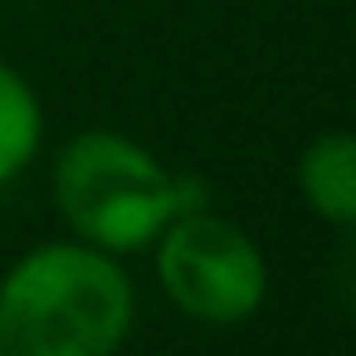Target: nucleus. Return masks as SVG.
I'll list each match as a JSON object with an SVG mask.
<instances>
[{
	"label": "nucleus",
	"instance_id": "2",
	"mask_svg": "<svg viewBox=\"0 0 356 356\" xmlns=\"http://www.w3.org/2000/svg\"><path fill=\"white\" fill-rule=\"evenodd\" d=\"M54 200L83 244L127 254L191 210V186H181L137 142L118 132H83L54 161Z\"/></svg>",
	"mask_w": 356,
	"mask_h": 356
},
{
	"label": "nucleus",
	"instance_id": "4",
	"mask_svg": "<svg viewBox=\"0 0 356 356\" xmlns=\"http://www.w3.org/2000/svg\"><path fill=\"white\" fill-rule=\"evenodd\" d=\"M298 186L322 220L356 225V137L322 132L317 142H307V152L298 161Z\"/></svg>",
	"mask_w": 356,
	"mask_h": 356
},
{
	"label": "nucleus",
	"instance_id": "5",
	"mask_svg": "<svg viewBox=\"0 0 356 356\" xmlns=\"http://www.w3.org/2000/svg\"><path fill=\"white\" fill-rule=\"evenodd\" d=\"M40 132H44V113H40L35 88L0 59V186L15 181L35 161Z\"/></svg>",
	"mask_w": 356,
	"mask_h": 356
},
{
	"label": "nucleus",
	"instance_id": "1",
	"mask_svg": "<svg viewBox=\"0 0 356 356\" xmlns=\"http://www.w3.org/2000/svg\"><path fill=\"white\" fill-rule=\"evenodd\" d=\"M137 298L108 249L40 244L0 278V356H113Z\"/></svg>",
	"mask_w": 356,
	"mask_h": 356
},
{
	"label": "nucleus",
	"instance_id": "3",
	"mask_svg": "<svg viewBox=\"0 0 356 356\" xmlns=\"http://www.w3.org/2000/svg\"><path fill=\"white\" fill-rule=\"evenodd\" d=\"M156 239V278L181 312L215 327L259 312L268 293V264L239 225L205 210H186Z\"/></svg>",
	"mask_w": 356,
	"mask_h": 356
}]
</instances>
